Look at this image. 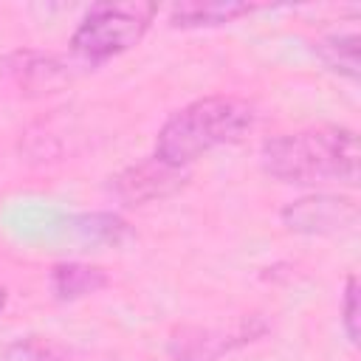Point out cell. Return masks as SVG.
Segmentation results:
<instances>
[{"label":"cell","mask_w":361,"mask_h":361,"mask_svg":"<svg viewBox=\"0 0 361 361\" xmlns=\"http://www.w3.org/2000/svg\"><path fill=\"white\" fill-rule=\"evenodd\" d=\"M358 135L347 127H307L262 144L265 169L288 183L358 180Z\"/></svg>","instance_id":"6da1fadb"},{"label":"cell","mask_w":361,"mask_h":361,"mask_svg":"<svg viewBox=\"0 0 361 361\" xmlns=\"http://www.w3.org/2000/svg\"><path fill=\"white\" fill-rule=\"evenodd\" d=\"M254 124V107L234 96H209L178 110L158 133L155 158L183 169L200 155L243 138Z\"/></svg>","instance_id":"7a4b0ae2"},{"label":"cell","mask_w":361,"mask_h":361,"mask_svg":"<svg viewBox=\"0 0 361 361\" xmlns=\"http://www.w3.org/2000/svg\"><path fill=\"white\" fill-rule=\"evenodd\" d=\"M155 6L149 3H107L85 14L79 28L71 37V45L79 56L90 62H104L110 56L133 48L149 28Z\"/></svg>","instance_id":"3957f363"},{"label":"cell","mask_w":361,"mask_h":361,"mask_svg":"<svg viewBox=\"0 0 361 361\" xmlns=\"http://www.w3.org/2000/svg\"><path fill=\"white\" fill-rule=\"evenodd\" d=\"M282 220L288 228L302 234H338L355 226L358 206L350 197L338 195H313L302 197L282 209Z\"/></svg>","instance_id":"277c9868"},{"label":"cell","mask_w":361,"mask_h":361,"mask_svg":"<svg viewBox=\"0 0 361 361\" xmlns=\"http://www.w3.org/2000/svg\"><path fill=\"white\" fill-rule=\"evenodd\" d=\"M178 186H183V169L169 166L158 158H152L149 164L133 166L124 175L116 178V192L127 200H152V197H164L169 192H175Z\"/></svg>","instance_id":"5b68a950"},{"label":"cell","mask_w":361,"mask_h":361,"mask_svg":"<svg viewBox=\"0 0 361 361\" xmlns=\"http://www.w3.org/2000/svg\"><path fill=\"white\" fill-rule=\"evenodd\" d=\"M254 6L248 3H220V0H206V3H180L172 8V25H220L231 23L234 17L248 14Z\"/></svg>","instance_id":"8992f818"},{"label":"cell","mask_w":361,"mask_h":361,"mask_svg":"<svg viewBox=\"0 0 361 361\" xmlns=\"http://www.w3.org/2000/svg\"><path fill=\"white\" fill-rule=\"evenodd\" d=\"M316 48L327 68H333L350 79H358V37L355 34H333V37L322 39Z\"/></svg>","instance_id":"52a82bcc"},{"label":"cell","mask_w":361,"mask_h":361,"mask_svg":"<svg viewBox=\"0 0 361 361\" xmlns=\"http://www.w3.org/2000/svg\"><path fill=\"white\" fill-rule=\"evenodd\" d=\"M104 282V276L96 268H82V265H62L56 268L54 285L62 296H79V293H90Z\"/></svg>","instance_id":"ba28073f"},{"label":"cell","mask_w":361,"mask_h":361,"mask_svg":"<svg viewBox=\"0 0 361 361\" xmlns=\"http://www.w3.org/2000/svg\"><path fill=\"white\" fill-rule=\"evenodd\" d=\"M344 333L353 344H358V282L355 276L347 279V290H344Z\"/></svg>","instance_id":"9c48e42d"},{"label":"cell","mask_w":361,"mask_h":361,"mask_svg":"<svg viewBox=\"0 0 361 361\" xmlns=\"http://www.w3.org/2000/svg\"><path fill=\"white\" fill-rule=\"evenodd\" d=\"M3 305H6V296H3V288H0V310H3Z\"/></svg>","instance_id":"30bf717a"}]
</instances>
